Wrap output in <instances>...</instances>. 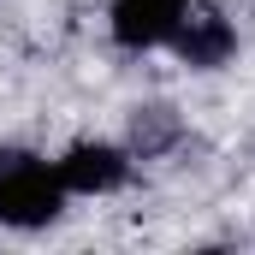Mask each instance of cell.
Masks as SVG:
<instances>
[{"label":"cell","instance_id":"obj_1","mask_svg":"<svg viewBox=\"0 0 255 255\" xmlns=\"http://www.w3.org/2000/svg\"><path fill=\"white\" fill-rule=\"evenodd\" d=\"M65 184L48 154L24 142H0V226L6 232H48L65 214Z\"/></svg>","mask_w":255,"mask_h":255},{"label":"cell","instance_id":"obj_2","mask_svg":"<svg viewBox=\"0 0 255 255\" xmlns=\"http://www.w3.org/2000/svg\"><path fill=\"white\" fill-rule=\"evenodd\" d=\"M54 172H60L65 196H119L136 172V154L113 136H77L71 148L54 154Z\"/></svg>","mask_w":255,"mask_h":255},{"label":"cell","instance_id":"obj_3","mask_svg":"<svg viewBox=\"0 0 255 255\" xmlns=\"http://www.w3.org/2000/svg\"><path fill=\"white\" fill-rule=\"evenodd\" d=\"M196 0H107V36L119 54H154L172 42Z\"/></svg>","mask_w":255,"mask_h":255},{"label":"cell","instance_id":"obj_4","mask_svg":"<svg viewBox=\"0 0 255 255\" xmlns=\"http://www.w3.org/2000/svg\"><path fill=\"white\" fill-rule=\"evenodd\" d=\"M172 60L190 65V71H220V65L238 60V24L220 12V6H208V0H196L190 12H184V24L172 30Z\"/></svg>","mask_w":255,"mask_h":255},{"label":"cell","instance_id":"obj_5","mask_svg":"<svg viewBox=\"0 0 255 255\" xmlns=\"http://www.w3.org/2000/svg\"><path fill=\"white\" fill-rule=\"evenodd\" d=\"M184 142V119H178V107H166V101H142V107H130V130H125V148L136 160H160V154H172Z\"/></svg>","mask_w":255,"mask_h":255}]
</instances>
